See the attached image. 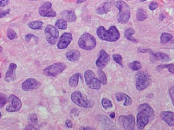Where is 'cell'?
<instances>
[{
    "mask_svg": "<svg viewBox=\"0 0 174 130\" xmlns=\"http://www.w3.org/2000/svg\"><path fill=\"white\" fill-rule=\"evenodd\" d=\"M71 99L76 105L82 108H88L91 106L90 101L83 97V94L79 91H75L71 96Z\"/></svg>",
    "mask_w": 174,
    "mask_h": 130,
    "instance_id": "10",
    "label": "cell"
},
{
    "mask_svg": "<svg viewBox=\"0 0 174 130\" xmlns=\"http://www.w3.org/2000/svg\"><path fill=\"white\" fill-rule=\"evenodd\" d=\"M113 58L114 61H115L116 63L120 65L121 66L123 67V64H122V56H121L120 54H113Z\"/></svg>",
    "mask_w": 174,
    "mask_h": 130,
    "instance_id": "35",
    "label": "cell"
},
{
    "mask_svg": "<svg viewBox=\"0 0 174 130\" xmlns=\"http://www.w3.org/2000/svg\"><path fill=\"white\" fill-rule=\"evenodd\" d=\"M146 1V0H142V1Z\"/></svg>",
    "mask_w": 174,
    "mask_h": 130,
    "instance_id": "50",
    "label": "cell"
},
{
    "mask_svg": "<svg viewBox=\"0 0 174 130\" xmlns=\"http://www.w3.org/2000/svg\"><path fill=\"white\" fill-rule=\"evenodd\" d=\"M135 34V30L132 28H129L126 30L124 32V37L127 40L133 43H138V41L135 39L134 37H132L133 35Z\"/></svg>",
    "mask_w": 174,
    "mask_h": 130,
    "instance_id": "21",
    "label": "cell"
},
{
    "mask_svg": "<svg viewBox=\"0 0 174 130\" xmlns=\"http://www.w3.org/2000/svg\"><path fill=\"white\" fill-rule=\"evenodd\" d=\"M24 130H37V129H36V128H34L32 125H29L25 128Z\"/></svg>",
    "mask_w": 174,
    "mask_h": 130,
    "instance_id": "43",
    "label": "cell"
},
{
    "mask_svg": "<svg viewBox=\"0 0 174 130\" xmlns=\"http://www.w3.org/2000/svg\"><path fill=\"white\" fill-rule=\"evenodd\" d=\"M83 129H81V130H94V128H88V127H86V128H82Z\"/></svg>",
    "mask_w": 174,
    "mask_h": 130,
    "instance_id": "47",
    "label": "cell"
},
{
    "mask_svg": "<svg viewBox=\"0 0 174 130\" xmlns=\"http://www.w3.org/2000/svg\"><path fill=\"white\" fill-rule=\"evenodd\" d=\"M109 10H110V6L108 4L106 3V4H104V5L97 8L96 12L97 14H99V15H103L104 14H107V12L109 11Z\"/></svg>",
    "mask_w": 174,
    "mask_h": 130,
    "instance_id": "30",
    "label": "cell"
},
{
    "mask_svg": "<svg viewBox=\"0 0 174 130\" xmlns=\"http://www.w3.org/2000/svg\"><path fill=\"white\" fill-rule=\"evenodd\" d=\"M78 45L85 50H93L96 46V40L93 35L88 33H84L78 40Z\"/></svg>",
    "mask_w": 174,
    "mask_h": 130,
    "instance_id": "4",
    "label": "cell"
},
{
    "mask_svg": "<svg viewBox=\"0 0 174 130\" xmlns=\"http://www.w3.org/2000/svg\"><path fill=\"white\" fill-rule=\"evenodd\" d=\"M9 2V0H0V7H4L7 5Z\"/></svg>",
    "mask_w": 174,
    "mask_h": 130,
    "instance_id": "40",
    "label": "cell"
},
{
    "mask_svg": "<svg viewBox=\"0 0 174 130\" xmlns=\"http://www.w3.org/2000/svg\"><path fill=\"white\" fill-rule=\"evenodd\" d=\"M155 55L156 60H159L163 62H169L172 60L169 55L161 52H157L156 53H155Z\"/></svg>",
    "mask_w": 174,
    "mask_h": 130,
    "instance_id": "23",
    "label": "cell"
},
{
    "mask_svg": "<svg viewBox=\"0 0 174 130\" xmlns=\"http://www.w3.org/2000/svg\"><path fill=\"white\" fill-rule=\"evenodd\" d=\"M32 39H33L34 40L37 42L38 41V38L35 35L32 34H28L26 35L25 37V40L27 43H29Z\"/></svg>",
    "mask_w": 174,
    "mask_h": 130,
    "instance_id": "36",
    "label": "cell"
},
{
    "mask_svg": "<svg viewBox=\"0 0 174 130\" xmlns=\"http://www.w3.org/2000/svg\"><path fill=\"white\" fill-rule=\"evenodd\" d=\"M46 40L51 45H55L59 37V33L56 27L52 25H47L44 30Z\"/></svg>",
    "mask_w": 174,
    "mask_h": 130,
    "instance_id": "8",
    "label": "cell"
},
{
    "mask_svg": "<svg viewBox=\"0 0 174 130\" xmlns=\"http://www.w3.org/2000/svg\"><path fill=\"white\" fill-rule=\"evenodd\" d=\"M86 0H77V3L78 4H80V3H81L84 2H85Z\"/></svg>",
    "mask_w": 174,
    "mask_h": 130,
    "instance_id": "45",
    "label": "cell"
},
{
    "mask_svg": "<svg viewBox=\"0 0 174 130\" xmlns=\"http://www.w3.org/2000/svg\"><path fill=\"white\" fill-rule=\"evenodd\" d=\"M165 17H165V16L164 14H160V16H159V19H160V21H163L164 19L165 18Z\"/></svg>",
    "mask_w": 174,
    "mask_h": 130,
    "instance_id": "44",
    "label": "cell"
},
{
    "mask_svg": "<svg viewBox=\"0 0 174 130\" xmlns=\"http://www.w3.org/2000/svg\"><path fill=\"white\" fill-rule=\"evenodd\" d=\"M119 120L125 130H134L135 128V118L133 115H122L119 117Z\"/></svg>",
    "mask_w": 174,
    "mask_h": 130,
    "instance_id": "12",
    "label": "cell"
},
{
    "mask_svg": "<svg viewBox=\"0 0 174 130\" xmlns=\"http://www.w3.org/2000/svg\"><path fill=\"white\" fill-rule=\"evenodd\" d=\"M174 87H172L170 89V90H169V94H170V98L172 99V102L174 103Z\"/></svg>",
    "mask_w": 174,
    "mask_h": 130,
    "instance_id": "41",
    "label": "cell"
},
{
    "mask_svg": "<svg viewBox=\"0 0 174 130\" xmlns=\"http://www.w3.org/2000/svg\"><path fill=\"white\" fill-rule=\"evenodd\" d=\"M148 17V15L147 12L145 10L142 9V8H140L138 10L137 12V19L138 21H143L144 20H145Z\"/></svg>",
    "mask_w": 174,
    "mask_h": 130,
    "instance_id": "25",
    "label": "cell"
},
{
    "mask_svg": "<svg viewBox=\"0 0 174 130\" xmlns=\"http://www.w3.org/2000/svg\"><path fill=\"white\" fill-rule=\"evenodd\" d=\"M6 102L7 99L5 95H4L2 93H0V108H2L5 106Z\"/></svg>",
    "mask_w": 174,
    "mask_h": 130,
    "instance_id": "37",
    "label": "cell"
},
{
    "mask_svg": "<svg viewBox=\"0 0 174 130\" xmlns=\"http://www.w3.org/2000/svg\"><path fill=\"white\" fill-rule=\"evenodd\" d=\"M55 26L58 28L62 30H65L67 29V22L64 19H59L56 21Z\"/></svg>",
    "mask_w": 174,
    "mask_h": 130,
    "instance_id": "26",
    "label": "cell"
},
{
    "mask_svg": "<svg viewBox=\"0 0 174 130\" xmlns=\"http://www.w3.org/2000/svg\"><path fill=\"white\" fill-rule=\"evenodd\" d=\"M129 67L134 71H139L142 68L141 63L138 61H134L129 63L128 65Z\"/></svg>",
    "mask_w": 174,
    "mask_h": 130,
    "instance_id": "28",
    "label": "cell"
},
{
    "mask_svg": "<svg viewBox=\"0 0 174 130\" xmlns=\"http://www.w3.org/2000/svg\"><path fill=\"white\" fill-rule=\"evenodd\" d=\"M7 100L9 105L6 107V110L9 112H18L22 107L21 99L14 94L9 96Z\"/></svg>",
    "mask_w": 174,
    "mask_h": 130,
    "instance_id": "9",
    "label": "cell"
},
{
    "mask_svg": "<svg viewBox=\"0 0 174 130\" xmlns=\"http://www.w3.org/2000/svg\"><path fill=\"white\" fill-rule=\"evenodd\" d=\"M149 7V9H150L151 11L155 10L158 7V3H156V2H152L150 3Z\"/></svg>",
    "mask_w": 174,
    "mask_h": 130,
    "instance_id": "39",
    "label": "cell"
},
{
    "mask_svg": "<svg viewBox=\"0 0 174 130\" xmlns=\"http://www.w3.org/2000/svg\"><path fill=\"white\" fill-rule=\"evenodd\" d=\"M10 9H0V19L4 17L7 16V14H10Z\"/></svg>",
    "mask_w": 174,
    "mask_h": 130,
    "instance_id": "38",
    "label": "cell"
},
{
    "mask_svg": "<svg viewBox=\"0 0 174 130\" xmlns=\"http://www.w3.org/2000/svg\"><path fill=\"white\" fill-rule=\"evenodd\" d=\"M84 76L85 82L88 87L92 89L99 90L101 87V83L92 70H87Z\"/></svg>",
    "mask_w": 174,
    "mask_h": 130,
    "instance_id": "7",
    "label": "cell"
},
{
    "mask_svg": "<svg viewBox=\"0 0 174 130\" xmlns=\"http://www.w3.org/2000/svg\"><path fill=\"white\" fill-rule=\"evenodd\" d=\"M39 14L43 17H54L56 16V12L52 8V4L49 2H46L39 8Z\"/></svg>",
    "mask_w": 174,
    "mask_h": 130,
    "instance_id": "11",
    "label": "cell"
},
{
    "mask_svg": "<svg viewBox=\"0 0 174 130\" xmlns=\"http://www.w3.org/2000/svg\"><path fill=\"white\" fill-rule=\"evenodd\" d=\"M0 78H1V74H0Z\"/></svg>",
    "mask_w": 174,
    "mask_h": 130,
    "instance_id": "52",
    "label": "cell"
},
{
    "mask_svg": "<svg viewBox=\"0 0 174 130\" xmlns=\"http://www.w3.org/2000/svg\"><path fill=\"white\" fill-rule=\"evenodd\" d=\"M115 7L119 10L117 20L122 24H126L128 22L131 17V9L128 5L123 1H118L115 3Z\"/></svg>",
    "mask_w": 174,
    "mask_h": 130,
    "instance_id": "3",
    "label": "cell"
},
{
    "mask_svg": "<svg viewBox=\"0 0 174 130\" xmlns=\"http://www.w3.org/2000/svg\"><path fill=\"white\" fill-rule=\"evenodd\" d=\"M43 22L41 21H30L28 23V26L30 29L37 30V29H41L42 27H43Z\"/></svg>",
    "mask_w": 174,
    "mask_h": 130,
    "instance_id": "24",
    "label": "cell"
},
{
    "mask_svg": "<svg viewBox=\"0 0 174 130\" xmlns=\"http://www.w3.org/2000/svg\"><path fill=\"white\" fill-rule=\"evenodd\" d=\"M28 120L30 123H31L32 124H34V125L37 124V116L36 114L33 113V114H30L29 115L28 117Z\"/></svg>",
    "mask_w": 174,
    "mask_h": 130,
    "instance_id": "34",
    "label": "cell"
},
{
    "mask_svg": "<svg viewBox=\"0 0 174 130\" xmlns=\"http://www.w3.org/2000/svg\"><path fill=\"white\" fill-rule=\"evenodd\" d=\"M30 1H37V0H30Z\"/></svg>",
    "mask_w": 174,
    "mask_h": 130,
    "instance_id": "51",
    "label": "cell"
},
{
    "mask_svg": "<svg viewBox=\"0 0 174 130\" xmlns=\"http://www.w3.org/2000/svg\"><path fill=\"white\" fill-rule=\"evenodd\" d=\"M97 35L102 40L108 42H115L120 38V33L115 26L110 27L107 30L103 26L99 27L97 29Z\"/></svg>",
    "mask_w": 174,
    "mask_h": 130,
    "instance_id": "2",
    "label": "cell"
},
{
    "mask_svg": "<svg viewBox=\"0 0 174 130\" xmlns=\"http://www.w3.org/2000/svg\"><path fill=\"white\" fill-rule=\"evenodd\" d=\"M17 66L14 63H11L5 74V81L7 82L14 81L16 78V70Z\"/></svg>",
    "mask_w": 174,
    "mask_h": 130,
    "instance_id": "16",
    "label": "cell"
},
{
    "mask_svg": "<svg viewBox=\"0 0 174 130\" xmlns=\"http://www.w3.org/2000/svg\"><path fill=\"white\" fill-rule=\"evenodd\" d=\"M161 119L164 122L167 124L169 126H174V114L173 112H162L160 114Z\"/></svg>",
    "mask_w": 174,
    "mask_h": 130,
    "instance_id": "17",
    "label": "cell"
},
{
    "mask_svg": "<svg viewBox=\"0 0 174 130\" xmlns=\"http://www.w3.org/2000/svg\"><path fill=\"white\" fill-rule=\"evenodd\" d=\"M101 104L103 108L105 109H111L113 107L112 104L111 103V101H110L109 99L106 98L102 99Z\"/></svg>",
    "mask_w": 174,
    "mask_h": 130,
    "instance_id": "32",
    "label": "cell"
},
{
    "mask_svg": "<svg viewBox=\"0 0 174 130\" xmlns=\"http://www.w3.org/2000/svg\"><path fill=\"white\" fill-rule=\"evenodd\" d=\"M173 36L172 34L168 33H163L161 35L160 41L163 44H166L169 43L172 39Z\"/></svg>",
    "mask_w": 174,
    "mask_h": 130,
    "instance_id": "27",
    "label": "cell"
},
{
    "mask_svg": "<svg viewBox=\"0 0 174 130\" xmlns=\"http://www.w3.org/2000/svg\"><path fill=\"white\" fill-rule=\"evenodd\" d=\"M62 16L65 20L69 22L75 21L77 19V17L73 11L65 10L63 11L62 13Z\"/></svg>",
    "mask_w": 174,
    "mask_h": 130,
    "instance_id": "20",
    "label": "cell"
},
{
    "mask_svg": "<svg viewBox=\"0 0 174 130\" xmlns=\"http://www.w3.org/2000/svg\"><path fill=\"white\" fill-rule=\"evenodd\" d=\"M39 85L40 83L37 80L31 78L24 81L22 84L21 88L25 92H28L37 89L39 87Z\"/></svg>",
    "mask_w": 174,
    "mask_h": 130,
    "instance_id": "14",
    "label": "cell"
},
{
    "mask_svg": "<svg viewBox=\"0 0 174 130\" xmlns=\"http://www.w3.org/2000/svg\"><path fill=\"white\" fill-rule=\"evenodd\" d=\"M1 117H2V114H1V112H0V119L1 118Z\"/></svg>",
    "mask_w": 174,
    "mask_h": 130,
    "instance_id": "49",
    "label": "cell"
},
{
    "mask_svg": "<svg viewBox=\"0 0 174 130\" xmlns=\"http://www.w3.org/2000/svg\"><path fill=\"white\" fill-rule=\"evenodd\" d=\"M81 74L80 73H76L73 74L72 76L70 78L69 82L70 86L71 87H76L78 85L79 80Z\"/></svg>",
    "mask_w": 174,
    "mask_h": 130,
    "instance_id": "22",
    "label": "cell"
},
{
    "mask_svg": "<svg viewBox=\"0 0 174 130\" xmlns=\"http://www.w3.org/2000/svg\"><path fill=\"white\" fill-rule=\"evenodd\" d=\"M136 80V86L137 90L142 91L144 90L150 85L151 77L147 72L141 71L137 73Z\"/></svg>",
    "mask_w": 174,
    "mask_h": 130,
    "instance_id": "5",
    "label": "cell"
},
{
    "mask_svg": "<svg viewBox=\"0 0 174 130\" xmlns=\"http://www.w3.org/2000/svg\"><path fill=\"white\" fill-rule=\"evenodd\" d=\"M155 117L154 111L147 103L142 104L138 106L137 114V127L139 130H143L150 121Z\"/></svg>",
    "mask_w": 174,
    "mask_h": 130,
    "instance_id": "1",
    "label": "cell"
},
{
    "mask_svg": "<svg viewBox=\"0 0 174 130\" xmlns=\"http://www.w3.org/2000/svg\"><path fill=\"white\" fill-rule=\"evenodd\" d=\"M7 37L10 40H14L17 37L16 32L14 29L8 28L7 29Z\"/></svg>",
    "mask_w": 174,
    "mask_h": 130,
    "instance_id": "33",
    "label": "cell"
},
{
    "mask_svg": "<svg viewBox=\"0 0 174 130\" xmlns=\"http://www.w3.org/2000/svg\"><path fill=\"white\" fill-rule=\"evenodd\" d=\"M67 66L64 63L58 62L51 65L43 70V73L47 76L56 77L61 74L66 69Z\"/></svg>",
    "mask_w": 174,
    "mask_h": 130,
    "instance_id": "6",
    "label": "cell"
},
{
    "mask_svg": "<svg viewBox=\"0 0 174 130\" xmlns=\"http://www.w3.org/2000/svg\"><path fill=\"white\" fill-rule=\"evenodd\" d=\"M115 97L117 100L118 101L124 100V102L123 103L124 106H129L132 104V100L131 98L126 93L118 92V93H115Z\"/></svg>",
    "mask_w": 174,
    "mask_h": 130,
    "instance_id": "18",
    "label": "cell"
},
{
    "mask_svg": "<svg viewBox=\"0 0 174 130\" xmlns=\"http://www.w3.org/2000/svg\"><path fill=\"white\" fill-rule=\"evenodd\" d=\"M97 73H98L99 81L103 85H106L107 84V79L105 73L102 71V69H101L98 71Z\"/></svg>",
    "mask_w": 174,
    "mask_h": 130,
    "instance_id": "31",
    "label": "cell"
},
{
    "mask_svg": "<svg viewBox=\"0 0 174 130\" xmlns=\"http://www.w3.org/2000/svg\"><path fill=\"white\" fill-rule=\"evenodd\" d=\"M110 116L111 118L113 119V118H115V115L114 112H113V113H111V114H110Z\"/></svg>",
    "mask_w": 174,
    "mask_h": 130,
    "instance_id": "46",
    "label": "cell"
},
{
    "mask_svg": "<svg viewBox=\"0 0 174 130\" xmlns=\"http://www.w3.org/2000/svg\"><path fill=\"white\" fill-rule=\"evenodd\" d=\"M100 56L96 62L97 67L99 69H102L107 66L110 61V56L104 50L100 51Z\"/></svg>",
    "mask_w": 174,
    "mask_h": 130,
    "instance_id": "15",
    "label": "cell"
},
{
    "mask_svg": "<svg viewBox=\"0 0 174 130\" xmlns=\"http://www.w3.org/2000/svg\"><path fill=\"white\" fill-rule=\"evenodd\" d=\"M65 56L69 61L75 62L78 61L80 57V53L76 50H70L66 53Z\"/></svg>",
    "mask_w": 174,
    "mask_h": 130,
    "instance_id": "19",
    "label": "cell"
},
{
    "mask_svg": "<svg viewBox=\"0 0 174 130\" xmlns=\"http://www.w3.org/2000/svg\"><path fill=\"white\" fill-rule=\"evenodd\" d=\"M2 48L1 46H0V53H1L2 51Z\"/></svg>",
    "mask_w": 174,
    "mask_h": 130,
    "instance_id": "48",
    "label": "cell"
},
{
    "mask_svg": "<svg viewBox=\"0 0 174 130\" xmlns=\"http://www.w3.org/2000/svg\"><path fill=\"white\" fill-rule=\"evenodd\" d=\"M169 69V72H171L172 74L174 73V64H167V65H159L158 66L156 69L158 70V71L160 72L161 71L162 69Z\"/></svg>",
    "mask_w": 174,
    "mask_h": 130,
    "instance_id": "29",
    "label": "cell"
},
{
    "mask_svg": "<svg viewBox=\"0 0 174 130\" xmlns=\"http://www.w3.org/2000/svg\"><path fill=\"white\" fill-rule=\"evenodd\" d=\"M65 125L68 128H71L72 127V123L70 120H67L65 122Z\"/></svg>",
    "mask_w": 174,
    "mask_h": 130,
    "instance_id": "42",
    "label": "cell"
},
{
    "mask_svg": "<svg viewBox=\"0 0 174 130\" xmlns=\"http://www.w3.org/2000/svg\"><path fill=\"white\" fill-rule=\"evenodd\" d=\"M72 40V35L70 33H64L62 35L57 44V48L62 50L68 47Z\"/></svg>",
    "mask_w": 174,
    "mask_h": 130,
    "instance_id": "13",
    "label": "cell"
}]
</instances>
